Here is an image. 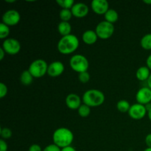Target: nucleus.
Listing matches in <instances>:
<instances>
[{
	"label": "nucleus",
	"instance_id": "obj_1",
	"mask_svg": "<svg viewBox=\"0 0 151 151\" xmlns=\"http://www.w3.org/2000/svg\"><path fill=\"white\" fill-rule=\"evenodd\" d=\"M80 41L76 35L70 34L63 36L58 43V50L63 55H69L76 51L79 47Z\"/></svg>",
	"mask_w": 151,
	"mask_h": 151
},
{
	"label": "nucleus",
	"instance_id": "obj_2",
	"mask_svg": "<svg viewBox=\"0 0 151 151\" xmlns=\"http://www.w3.org/2000/svg\"><path fill=\"white\" fill-rule=\"evenodd\" d=\"M52 140L55 145L60 148L71 146L74 140V134L67 128H59L54 131Z\"/></svg>",
	"mask_w": 151,
	"mask_h": 151
},
{
	"label": "nucleus",
	"instance_id": "obj_3",
	"mask_svg": "<svg viewBox=\"0 0 151 151\" xmlns=\"http://www.w3.org/2000/svg\"><path fill=\"white\" fill-rule=\"evenodd\" d=\"M105 101V95L98 89L87 90L83 95L84 104L91 107H98Z\"/></svg>",
	"mask_w": 151,
	"mask_h": 151
},
{
	"label": "nucleus",
	"instance_id": "obj_4",
	"mask_svg": "<svg viewBox=\"0 0 151 151\" xmlns=\"http://www.w3.org/2000/svg\"><path fill=\"white\" fill-rule=\"evenodd\" d=\"M69 65L72 70L78 73L87 72L89 67V63L86 58L83 55L77 54L72 56L69 60Z\"/></svg>",
	"mask_w": 151,
	"mask_h": 151
},
{
	"label": "nucleus",
	"instance_id": "obj_5",
	"mask_svg": "<svg viewBox=\"0 0 151 151\" xmlns=\"http://www.w3.org/2000/svg\"><path fill=\"white\" fill-rule=\"evenodd\" d=\"M48 66L47 62L43 59H36L30 63L28 70L34 78H40L47 73Z\"/></svg>",
	"mask_w": 151,
	"mask_h": 151
},
{
	"label": "nucleus",
	"instance_id": "obj_6",
	"mask_svg": "<svg viewBox=\"0 0 151 151\" xmlns=\"http://www.w3.org/2000/svg\"><path fill=\"white\" fill-rule=\"evenodd\" d=\"M95 32L100 39L106 40L111 38L114 32V26L106 21H103L97 24L95 28Z\"/></svg>",
	"mask_w": 151,
	"mask_h": 151
},
{
	"label": "nucleus",
	"instance_id": "obj_7",
	"mask_svg": "<svg viewBox=\"0 0 151 151\" xmlns=\"http://www.w3.org/2000/svg\"><path fill=\"white\" fill-rule=\"evenodd\" d=\"M1 47L4 50L6 54L15 55L20 52L21 44L16 38H7L4 40Z\"/></svg>",
	"mask_w": 151,
	"mask_h": 151
},
{
	"label": "nucleus",
	"instance_id": "obj_8",
	"mask_svg": "<svg viewBox=\"0 0 151 151\" xmlns=\"http://www.w3.org/2000/svg\"><path fill=\"white\" fill-rule=\"evenodd\" d=\"M1 19H2V23L8 27L15 26L20 22L21 16L20 13L17 10L11 9V10H8L4 12Z\"/></svg>",
	"mask_w": 151,
	"mask_h": 151
},
{
	"label": "nucleus",
	"instance_id": "obj_9",
	"mask_svg": "<svg viewBox=\"0 0 151 151\" xmlns=\"http://www.w3.org/2000/svg\"><path fill=\"white\" fill-rule=\"evenodd\" d=\"M129 116L135 120H139L143 119L147 114V111L146 109L145 106L139 104V103H135L131 106L129 111L128 112Z\"/></svg>",
	"mask_w": 151,
	"mask_h": 151
},
{
	"label": "nucleus",
	"instance_id": "obj_10",
	"mask_svg": "<svg viewBox=\"0 0 151 151\" xmlns=\"http://www.w3.org/2000/svg\"><path fill=\"white\" fill-rule=\"evenodd\" d=\"M137 103L146 106L151 102V89L148 87H142L136 94Z\"/></svg>",
	"mask_w": 151,
	"mask_h": 151
},
{
	"label": "nucleus",
	"instance_id": "obj_11",
	"mask_svg": "<svg viewBox=\"0 0 151 151\" xmlns=\"http://www.w3.org/2000/svg\"><path fill=\"white\" fill-rule=\"evenodd\" d=\"M91 7L93 11L97 15H105L109 10V4L106 0H93Z\"/></svg>",
	"mask_w": 151,
	"mask_h": 151
},
{
	"label": "nucleus",
	"instance_id": "obj_12",
	"mask_svg": "<svg viewBox=\"0 0 151 151\" xmlns=\"http://www.w3.org/2000/svg\"><path fill=\"white\" fill-rule=\"evenodd\" d=\"M64 65L60 61H54L52 62L49 64L48 69H47V74L49 76L52 78H56L60 76L64 72Z\"/></svg>",
	"mask_w": 151,
	"mask_h": 151
},
{
	"label": "nucleus",
	"instance_id": "obj_13",
	"mask_svg": "<svg viewBox=\"0 0 151 151\" xmlns=\"http://www.w3.org/2000/svg\"><path fill=\"white\" fill-rule=\"evenodd\" d=\"M71 10H72L73 16L78 18V19L84 18L88 15V12H89V9H88L87 4L83 2L75 3Z\"/></svg>",
	"mask_w": 151,
	"mask_h": 151
},
{
	"label": "nucleus",
	"instance_id": "obj_14",
	"mask_svg": "<svg viewBox=\"0 0 151 151\" xmlns=\"http://www.w3.org/2000/svg\"><path fill=\"white\" fill-rule=\"evenodd\" d=\"M65 102H66V106L72 110H77L82 105L81 97L78 94H74V93L68 94L66 96Z\"/></svg>",
	"mask_w": 151,
	"mask_h": 151
},
{
	"label": "nucleus",
	"instance_id": "obj_15",
	"mask_svg": "<svg viewBox=\"0 0 151 151\" xmlns=\"http://www.w3.org/2000/svg\"><path fill=\"white\" fill-rule=\"evenodd\" d=\"M97 38H98V36L95 30H92V29H88L85 31L82 35L83 41L88 45H92L95 44L97 41Z\"/></svg>",
	"mask_w": 151,
	"mask_h": 151
},
{
	"label": "nucleus",
	"instance_id": "obj_16",
	"mask_svg": "<svg viewBox=\"0 0 151 151\" xmlns=\"http://www.w3.org/2000/svg\"><path fill=\"white\" fill-rule=\"evenodd\" d=\"M150 70L147 66H141L137 69L136 72V77L137 79L140 81H147L150 75Z\"/></svg>",
	"mask_w": 151,
	"mask_h": 151
},
{
	"label": "nucleus",
	"instance_id": "obj_17",
	"mask_svg": "<svg viewBox=\"0 0 151 151\" xmlns=\"http://www.w3.org/2000/svg\"><path fill=\"white\" fill-rule=\"evenodd\" d=\"M58 31L62 37L69 35L71 34L72 26L69 22H60L58 25Z\"/></svg>",
	"mask_w": 151,
	"mask_h": 151
},
{
	"label": "nucleus",
	"instance_id": "obj_18",
	"mask_svg": "<svg viewBox=\"0 0 151 151\" xmlns=\"http://www.w3.org/2000/svg\"><path fill=\"white\" fill-rule=\"evenodd\" d=\"M105 17V21L109 22L111 24H114L115 22H116L119 19V15L118 13L114 9H109L107 12L106 13V14L104 15Z\"/></svg>",
	"mask_w": 151,
	"mask_h": 151
},
{
	"label": "nucleus",
	"instance_id": "obj_19",
	"mask_svg": "<svg viewBox=\"0 0 151 151\" xmlns=\"http://www.w3.org/2000/svg\"><path fill=\"white\" fill-rule=\"evenodd\" d=\"M33 76L31 75L30 72H29V70H24L22 74H21L20 76V81L23 85L24 86H29L33 81Z\"/></svg>",
	"mask_w": 151,
	"mask_h": 151
},
{
	"label": "nucleus",
	"instance_id": "obj_20",
	"mask_svg": "<svg viewBox=\"0 0 151 151\" xmlns=\"http://www.w3.org/2000/svg\"><path fill=\"white\" fill-rule=\"evenodd\" d=\"M131 106L129 102L127 101L126 100H121L116 103V109L121 113H126L129 111Z\"/></svg>",
	"mask_w": 151,
	"mask_h": 151
},
{
	"label": "nucleus",
	"instance_id": "obj_21",
	"mask_svg": "<svg viewBox=\"0 0 151 151\" xmlns=\"http://www.w3.org/2000/svg\"><path fill=\"white\" fill-rule=\"evenodd\" d=\"M140 44L144 50H151V33H147L142 38Z\"/></svg>",
	"mask_w": 151,
	"mask_h": 151
},
{
	"label": "nucleus",
	"instance_id": "obj_22",
	"mask_svg": "<svg viewBox=\"0 0 151 151\" xmlns=\"http://www.w3.org/2000/svg\"><path fill=\"white\" fill-rule=\"evenodd\" d=\"M59 16L61 19V22H69L72 19L73 15L72 10L69 9H62L59 13Z\"/></svg>",
	"mask_w": 151,
	"mask_h": 151
},
{
	"label": "nucleus",
	"instance_id": "obj_23",
	"mask_svg": "<svg viewBox=\"0 0 151 151\" xmlns=\"http://www.w3.org/2000/svg\"><path fill=\"white\" fill-rule=\"evenodd\" d=\"M56 3L60 7H61L62 9H69V10H71L75 4L74 0H57Z\"/></svg>",
	"mask_w": 151,
	"mask_h": 151
},
{
	"label": "nucleus",
	"instance_id": "obj_24",
	"mask_svg": "<svg viewBox=\"0 0 151 151\" xmlns=\"http://www.w3.org/2000/svg\"><path fill=\"white\" fill-rule=\"evenodd\" d=\"M78 114L81 116V117H87L88 115L91 113V109H90L89 106H86V104H82L80 106L79 109H78Z\"/></svg>",
	"mask_w": 151,
	"mask_h": 151
},
{
	"label": "nucleus",
	"instance_id": "obj_25",
	"mask_svg": "<svg viewBox=\"0 0 151 151\" xmlns=\"http://www.w3.org/2000/svg\"><path fill=\"white\" fill-rule=\"evenodd\" d=\"M10 34V28L7 25L4 23H0V38L1 39H7V37Z\"/></svg>",
	"mask_w": 151,
	"mask_h": 151
},
{
	"label": "nucleus",
	"instance_id": "obj_26",
	"mask_svg": "<svg viewBox=\"0 0 151 151\" xmlns=\"http://www.w3.org/2000/svg\"><path fill=\"white\" fill-rule=\"evenodd\" d=\"M0 135L2 139H7L12 137V131L8 128H1L0 130Z\"/></svg>",
	"mask_w": 151,
	"mask_h": 151
},
{
	"label": "nucleus",
	"instance_id": "obj_27",
	"mask_svg": "<svg viewBox=\"0 0 151 151\" xmlns=\"http://www.w3.org/2000/svg\"><path fill=\"white\" fill-rule=\"evenodd\" d=\"M78 78H79L80 82H81L82 83H88L89 81L90 75L88 72H82V73L79 74Z\"/></svg>",
	"mask_w": 151,
	"mask_h": 151
},
{
	"label": "nucleus",
	"instance_id": "obj_28",
	"mask_svg": "<svg viewBox=\"0 0 151 151\" xmlns=\"http://www.w3.org/2000/svg\"><path fill=\"white\" fill-rule=\"evenodd\" d=\"M7 94V86L4 83H0V98H4Z\"/></svg>",
	"mask_w": 151,
	"mask_h": 151
},
{
	"label": "nucleus",
	"instance_id": "obj_29",
	"mask_svg": "<svg viewBox=\"0 0 151 151\" xmlns=\"http://www.w3.org/2000/svg\"><path fill=\"white\" fill-rule=\"evenodd\" d=\"M43 151H61V148H60L58 146L53 143V144L49 145L47 147H44Z\"/></svg>",
	"mask_w": 151,
	"mask_h": 151
},
{
	"label": "nucleus",
	"instance_id": "obj_30",
	"mask_svg": "<svg viewBox=\"0 0 151 151\" xmlns=\"http://www.w3.org/2000/svg\"><path fill=\"white\" fill-rule=\"evenodd\" d=\"M7 149H8V146L6 142L1 139H0V151H7Z\"/></svg>",
	"mask_w": 151,
	"mask_h": 151
},
{
	"label": "nucleus",
	"instance_id": "obj_31",
	"mask_svg": "<svg viewBox=\"0 0 151 151\" xmlns=\"http://www.w3.org/2000/svg\"><path fill=\"white\" fill-rule=\"evenodd\" d=\"M28 151H43L41 147L38 144H33L29 147Z\"/></svg>",
	"mask_w": 151,
	"mask_h": 151
},
{
	"label": "nucleus",
	"instance_id": "obj_32",
	"mask_svg": "<svg viewBox=\"0 0 151 151\" xmlns=\"http://www.w3.org/2000/svg\"><path fill=\"white\" fill-rule=\"evenodd\" d=\"M145 144L147 146V147L151 148V134H147L145 137Z\"/></svg>",
	"mask_w": 151,
	"mask_h": 151
},
{
	"label": "nucleus",
	"instance_id": "obj_33",
	"mask_svg": "<svg viewBox=\"0 0 151 151\" xmlns=\"http://www.w3.org/2000/svg\"><path fill=\"white\" fill-rule=\"evenodd\" d=\"M61 151H77V150H75V147H72V146H68V147L62 148Z\"/></svg>",
	"mask_w": 151,
	"mask_h": 151
},
{
	"label": "nucleus",
	"instance_id": "obj_34",
	"mask_svg": "<svg viewBox=\"0 0 151 151\" xmlns=\"http://www.w3.org/2000/svg\"><path fill=\"white\" fill-rule=\"evenodd\" d=\"M146 64H147V67L151 70V54L147 57V60H146Z\"/></svg>",
	"mask_w": 151,
	"mask_h": 151
},
{
	"label": "nucleus",
	"instance_id": "obj_35",
	"mask_svg": "<svg viewBox=\"0 0 151 151\" xmlns=\"http://www.w3.org/2000/svg\"><path fill=\"white\" fill-rule=\"evenodd\" d=\"M5 54L6 52H4V50H3L2 47H1V48H0V60H2L3 59H4Z\"/></svg>",
	"mask_w": 151,
	"mask_h": 151
},
{
	"label": "nucleus",
	"instance_id": "obj_36",
	"mask_svg": "<svg viewBox=\"0 0 151 151\" xmlns=\"http://www.w3.org/2000/svg\"><path fill=\"white\" fill-rule=\"evenodd\" d=\"M147 87L151 89V74H150V77H149V78L147 79Z\"/></svg>",
	"mask_w": 151,
	"mask_h": 151
},
{
	"label": "nucleus",
	"instance_id": "obj_37",
	"mask_svg": "<svg viewBox=\"0 0 151 151\" xmlns=\"http://www.w3.org/2000/svg\"><path fill=\"white\" fill-rule=\"evenodd\" d=\"M147 116H148V118L151 121V109L150 110H149L148 111H147Z\"/></svg>",
	"mask_w": 151,
	"mask_h": 151
},
{
	"label": "nucleus",
	"instance_id": "obj_38",
	"mask_svg": "<svg viewBox=\"0 0 151 151\" xmlns=\"http://www.w3.org/2000/svg\"><path fill=\"white\" fill-rule=\"evenodd\" d=\"M143 2L147 4H151V0H144Z\"/></svg>",
	"mask_w": 151,
	"mask_h": 151
},
{
	"label": "nucleus",
	"instance_id": "obj_39",
	"mask_svg": "<svg viewBox=\"0 0 151 151\" xmlns=\"http://www.w3.org/2000/svg\"><path fill=\"white\" fill-rule=\"evenodd\" d=\"M144 151H151V148L150 147H147Z\"/></svg>",
	"mask_w": 151,
	"mask_h": 151
},
{
	"label": "nucleus",
	"instance_id": "obj_40",
	"mask_svg": "<svg viewBox=\"0 0 151 151\" xmlns=\"http://www.w3.org/2000/svg\"><path fill=\"white\" fill-rule=\"evenodd\" d=\"M15 0H13V1H8V0H6V2H15Z\"/></svg>",
	"mask_w": 151,
	"mask_h": 151
}]
</instances>
